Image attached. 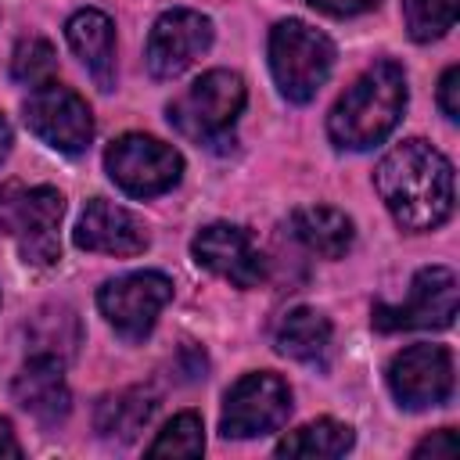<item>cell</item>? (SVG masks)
Segmentation results:
<instances>
[{"label":"cell","instance_id":"obj_1","mask_svg":"<svg viewBox=\"0 0 460 460\" xmlns=\"http://www.w3.org/2000/svg\"><path fill=\"white\" fill-rule=\"evenodd\" d=\"M374 187L402 230H435L453 212V165L428 140H402L392 147L377 169Z\"/></svg>","mask_w":460,"mask_h":460},{"label":"cell","instance_id":"obj_19","mask_svg":"<svg viewBox=\"0 0 460 460\" xmlns=\"http://www.w3.org/2000/svg\"><path fill=\"white\" fill-rule=\"evenodd\" d=\"M25 338H29V356H47V359L68 363L83 341L79 316L68 305H43L29 316Z\"/></svg>","mask_w":460,"mask_h":460},{"label":"cell","instance_id":"obj_16","mask_svg":"<svg viewBox=\"0 0 460 460\" xmlns=\"http://www.w3.org/2000/svg\"><path fill=\"white\" fill-rule=\"evenodd\" d=\"M65 36H68V47L75 50V58L97 79V86L111 90L115 86V25H111V18L97 7H83L68 18Z\"/></svg>","mask_w":460,"mask_h":460},{"label":"cell","instance_id":"obj_12","mask_svg":"<svg viewBox=\"0 0 460 460\" xmlns=\"http://www.w3.org/2000/svg\"><path fill=\"white\" fill-rule=\"evenodd\" d=\"M208 47H212V22L198 11L172 7L151 25L144 58L155 79H172L187 72Z\"/></svg>","mask_w":460,"mask_h":460},{"label":"cell","instance_id":"obj_25","mask_svg":"<svg viewBox=\"0 0 460 460\" xmlns=\"http://www.w3.org/2000/svg\"><path fill=\"white\" fill-rule=\"evenodd\" d=\"M438 108L446 111L449 122L460 119V68L456 65H449L438 79Z\"/></svg>","mask_w":460,"mask_h":460},{"label":"cell","instance_id":"obj_13","mask_svg":"<svg viewBox=\"0 0 460 460\" xmlns=\"http://www.w3.org/2000/svg\"><path fill=\"white\" fill-rule=\"evenodd\" d=\"M194 262L208 273L230 280L234 288H259L266 277V259L255 248L252 234L234 223H208L190 241Z\"/></svg>","mask_w":460,"mask_h":460},{"label":"cell","instance_id":"obj_10","mask_svg":"<svg viewBox=\"0 0 460 460\" xmlns=\"http://www.w3.org/2000/svg\"><path fill=\"white\" fill-rule=\"evenodd\" d=\"M169 298H172V280L155 270L115 277L97 291V305H101L104 320L129 341H140L144 334H151V327H155L158 313L169 305Z\"/></svg>","mask_w":460,"mask_h":460},{"label":"cell","instance_id":"obj_14","mask_svg":"<svg viewBox=\"0 0 460 460\" xmlns=\"http://www.w3.org/2000/svg\"><path fill=\"white\" fill-rule=\"evenodd\" d=\"M72 237L83 252H101V255H140L147 248L144 223L129 208L104 198L86 201Z\"/></svg>","mask_w":460,"mask_h":460},{"label":"cell","instance_id":"obj_15","mask_svg":"<svg viewBox=\"0 0 460 460\" xmlns=\"http://www.w3.org/2000/svg\"><path fill=\"white\" fill-rule=\"evenodd\" d=\"M14 399L22 410H29L36 420L43 424H58L65 420L72 395L65 385V363L47 359V356H29L25 367L14 374Z\"/></svg>","mask_w":460,"mask_h":460},{"label":"cell","instance_id":"obj_2","mask_svg":"<svg viewBox=\"0 0 460 460\" xmlns=\"http://www.w3.org/2000/svg\"><path fill=\"white\" fill-rule=\"evenodd\" d=\"M406 75L395 61H374L331 108L327 137L341 151H367L381 144L402 119Z\"/></svg>","mask_w":460,"mask_h":460},{"label":"cell","instance_id":"obj_6","mask_svg":"<svg viewBox=\"0 0 460 460\" xmlns=\"http://www.w3.org/2000/svg\"><path fill=\"white\" fill-rule=\"evenodd\" d=\"M104 169L133 198H155L180 183L183 158L172 144L147 133H122L104 151Z\"/></svg>","mask_w":460,"mask_h":460},{"label":"cell","instance_id":"obj_28","mask_svg":"<svg viewBox=\"0 0 460 460\" xmlns=\"http://www.w3.org/2000/svg\"><path fill=\"white\" fill-rule=\"evenodd\" d=\"M0 456H11V460L22 456V446H18V438H14V431L4 417H0Z\"/></svg>","mask_w":460,"mask_h":460},{"label":"cell","instance_id":"obj_7","mask_svg":"<svg viewBox=\"0 0 460 460\" xmlns=\"http://www.w3.org/2000/svg\"><path fill=\"white\" fill-rule=\"evenodd\" d=\"M291 413V388L280 374L273 370H255L244 374L223 402L219 431L226 438H255L277 431Z\"/></svg>","mask_w":460,"mask_h":460},{"label":"cell","instance_id":"obj_21","mask_svg":"<svg viewBox=\"0 0 460 460\" xmlns=\"http://www.w3.org/2000/svg\"><path fill=\"white\" fill-rule=\"evenodd\" d=\"M356 435L349 424L341 420H331V417H320L313 424H302L295 431H288L280 442H277V456H316V460H331V456H345L352 449Z\"/></svg>","mask_w":460,"mask_h":460},{"label":"cell","instance_id":"obj_20","mask_svg":"<svg viewBox=\"0 0 460 460\" xmlns=\"http://www.w3.org/2000/svg\"><path fill=\"white\" fill-rule=\"evenodd\" d=\"M158 410V395L144 385H133V388H122L115 395H104L101 406H97V431L104 438H119V442H133L144 424L155 417Z\"/></svg>","mask_w":460,"mask_h":460},{"label":"cell","instance_id":"obj_9","mask_svg":"<svg viewBox=\"0 0 460 460\" xmlns=\"http://www.w3.org/2000/svg\"><path fill=\"white\" fill-rule=\"evenodd\" d=\"M25 126L43 144H50L54 151H65V155H79L93 140V115H90L86 101L54 79L29 93Z\"/></svg>","mask_w":460,"mask_h":460},{"label":"cell","instance_id":"obj_24","mask_svg":"<svg viewBox=\"0 0 460 460\" xmlns=\"http://www.w3.org/2000/svg\"><path fill=\"white\" fill-rule=\"evenodd\" d=\"M58 72V54L43 36H25L11 54V75L25 86H43Z\"/></svg>","mask_w":460,"mask_h":460},{"label":"cell","instance_id":"obj_29","mask_svg":"<svg viewBox=\"0 0 460 460\" xmlns=\"http://www.w3.org/2000/svg\"><path fill=\"white\" fill-rule=\"evenodd\" d=\"M11 144H14V133H11V122H7V115L0 111V162L11 155Z\"/></svg>","mask_w":460,"mask_h":460},{"label":"cell","instance_id":"obj_8","mask_svg":"<svg viewBox=\"0 0 460 460\" xmlns=\"http://www.w3.org/2000/svg\"><path fill=\"white\" fill-rule=\"evenodd\" d=\"M456 316V277L446 266H424L417 270L406 302L388 305L377 302L370 320L377 331H431V327H449Z\"/></svg>","mask_w":460,"mask_h":460},{"label":"cell","instance_id":"obj_17","mask_svg":"<svg viewBox=\"0 0 460 460\" xmlns=\"http://www.w3.org/2000/svg\"><path fill=\"white\" fill-rule=\"evenodd\" d=\"M277 352L288 356V359H298V363H313V367H323L327 356H331V341H334V331H331V320L309 305H298L291 309L280 323H277Z\"/></svg>","mask_w":460,"mask_h":460},{"label":"cell","instance_id":"obj_26","mask_svg":"<svg viewBox=\"0 0 460 460\" xmlns=\"http://www.w3.org/2000/svg\"><path fill=\"white\" fill-rule=\"evenodd\" d=\"M453 453H456V431L453 428H438L435 435H428L413 446V456H453Z\"/></svg>","mask_w":460,"mask_h":460},{"label":"cell","instance_id":"obj_23","mask_svg":"<svg viewBox=\"0 0 460 460\" xmlns=\"http://www.w3.org/2000/svg\"><path fill=\"white\" fill-rule=\"evenodd\" d=\"M456 7L460 0H402V18L406 29L417 43L438 40L456 25Z\"/></svg>","mask_w":460,"mask_h":460},{"label":"cell","instance_id":"obj_3","mask_svg":"<svg viewBox=\"0 0 460 460\" xmlns=\"http://www.w3.org/2000/svg\"><path fill=\"white\" fill-rule=\"evenodd\" d=\"M65 198L47 183L7 180L0 187V230L18 244V255L29 266H50L61 259V226Z\"/></svg>","mask_w":460,"mask_h":460},{"label":"cell","instance_id":"obj_4","mask_svg":"<svg viewBox=\"0 0 460 460\" xmlns=\"http://www.w3.org/2000/svg\"><path fill=\"white\" fill-rule=\"evenodd\" d=\"M334 68V43L298 22V18H288V22H277L273 32H270V72H273V83L277 90L295 101V104H305L316 97V90L327 83Z\"/></svg>","mask_w":460,"mask_h":460},{"label":"cell","instance_id":"obj_22","mask_svg":"<svg viewBox=\"0 0 460 460\" xmlns=\"http://www.w3.org/2000/svg\"><path fill=\"white\" fill-rule=\"evenodd\" d=\"M201 449H205L201 417L194 410H183L158 431V438L147 446V456H201Z\"/></svg>","mask_w":460,"mask_h":460},{"label":"cell","instance_id":"obj_5","mask_svg":"<svg viewBox=\"0 0 460 460\" xmlns=\"http://www.w3.org/2000/svg\"><path fill=\"white\" fill-rule=\"evenodd\" d=\"M244 97H248V90L237 72L212 68L201 79H194L169 104V122L183 137L208 144V140H219L223 133H230V126L237 122V115L244 108Z\"/></svg>","mask_w":460,"mask_h":460},{"label":"cell","instance_id":"obj_18","mask_svg":"<svg viewBox=\"0 0 460 460\" xmlns=\"http://www.w3.org/2000/svg\"><path fill=\"white\" fill-rule=\"evenodd\" d=\"M291 234L323 259H341L352 248V219L331 205H305L291 216Z\"/></svg>","mask_w":460,"mask_h":460},{"label":"cell","instance_id":"obj_11","mask_svg":"<svg viewBox=\"0 0 460 460\" xmlns=\"http://www.w3.org/2000/svg\"><path fill=\"white\" fill-rule=\"evenodd\" d=\"M388 388L406 410H428L453 395V352L446 345H410L388 363Z\"/></svg>","mask_w":460,"mask_h":460},{"label":"cell","instance_id":"obj_27","mask_svg":"<svg viewBox=\"0 0 460 460\" xmlns=\"http://www.w3.org/2000/svg\"><path fill=\"white\" fill-rule=\"evenodd\" d=\"M309 7L323 11V14H334V18H352V14H363V11H374L381 0H305Z\"/></svg>","mask_w":460,"mask_h":460}]
</instances>
